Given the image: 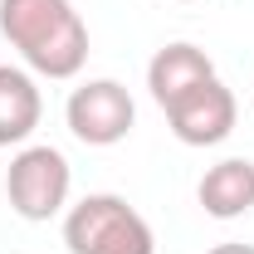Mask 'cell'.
Returning <instances> with one entry per match:
<instances>
[{"instance_id":"cell-1","label":"cell","mask_w":254,"mask_h":254,"mask_svg":"<svg viewBox=\"0 0 254 254\" xmlns=\"http://www.w3.org/2000/svg\"><path fill=\"white\" fill-rule=\"evenodd\" d=\"M0 34L39 78H78L88 64V25L73 0H0Z\"/></svg>"},{"instance_id":"cell-2","label":"cell","mask_w":254,"mask_h":254,"mask_svg":"<svg viewBox=\"0 0 254 254\" xmlns=\"http://www.w3.org/2000/svg\"><path fill=\"white\" fill-rule=\"evenodd\" d=\"M64 245L68 254H157V235L123 195L93 190L64 210Z\"/></svg>"},{"instance_id":"cell-3","label":"cell","mask_w":254,"mask_h":254,"mask_svg":"<svg viewBox=\"0 0 254 254\" xmlns=\"http://www.w3.org/2000/svg\"><path fill=\"white\" fill-rule=\"evenodd\" d=\"M5 195H10V210L20 220H54L68 210V195H73V166L59 147L49 142H25L10 171H5Z\"/></svg>"},{"instance_id":"cell-4","label":"cell","mask_w":254,"mask_h":254,"mask_svg":"<svg viewBox=\"0 0 254 254\" xmlns=\"http://www.w3.org/2000/svg\"><path fill=\"white\" fill-rule=\"evenodd\" d=\"M64 123L83 147H118L137 123V103L118 78H88L68 93Z\"/></svg>"},{"instance_id":"cell-5","label":"cell","mask_w":254,"mask_h":254,"mask_svg":"<svg viewBox=\"0 0 254 254\" xmlns=\"http://www.w3.org/2000/svg\"><path fill=\"white\" fill-rule=\"evenodd\" d=\"M161 113L176 132V142H186V147H220L240 123V103L220 78H205L200 88H190L186 98H176Z\"/></svg>"},{"instance_id":"cell-6","label":"cell","mask_w":254,"mask_h":254,"mask_svg":"<svg viewBox=\"0 0 254 254\" xmlns=\"http://www.w3.org/2000/svg\"><path fill=\"white\" fill-rule=\"evenodd\" d=\"M205 78H215V64L205 49H195L186 39H176V44H166L152 54L147 64V88L157 98V108H171L176 98H186L190 88H200Z\"/></svg>"},{"instance_id":"cell-7","label":"cell","mask_w":254,"mask_h":254,"mask_svg":"<svg viewBox=\"0 0 254 254\" xmlns=\"http://www.w3.org/2000/svg\"><path fill=\"white\" fill-rule=\"evenodd\" d=\"M195 200L210 220H240L254 210V161L250 157H225L215 161L200 186H195Z\"/></svg>"},{"instance_id":"cell-8","label":"cell","mask_w":254,"mask_h":254,"mask_svg":"<svg viewBox=\"0 0 254 254\" xmlns=\"http://www.w3.org/2000/svg\"><path fill=\"white\" fill-rule=\"evenodd\" d=\"M44 118V93L30 68L0 64V147H25Z\"/></svg>"},{"instance_id":"cell-9","label":"cell","mask_w":254,"mask_h":254,"mask_svg":"<svg viewBox=\"0 0 254 254\" xmlns=\"http://www.w3.org/2000/svg\"><path fill=\"white\" fill-rule=\"evenodd\" d=\"M210 254H254V245H215Z\"/></svg>"},{"instance_id":"cell-10","label":"cell","mask_w":254,"mask_h":254,"mask_svg":"<svg viewBox=\"0 0 254 254\" xmlns=\"http://www.w3.org/2000/svg\"><path fill=\"white\" fill-rule=\"evenodd\" d=\"M176 5H186V0H176Z\"/></svg>"}]
</instances>
